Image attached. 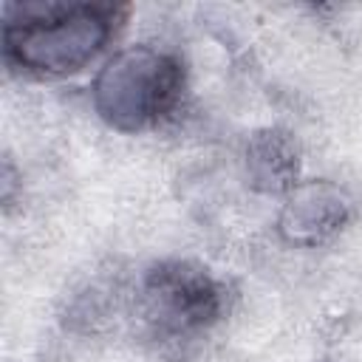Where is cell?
<instances>
[{
    "label": "cell",
    "instance_id": "5",
    "mask_svg": "<svg viewBox=\"0 0 362 362\" xmlns=\"http://www.w3.org/2000/svg\"><path fill=\"white\" fill-rule=\"evenodd\" d=\"M246 175L257 192L288 195L300 175V147L294 136L283 127L257 130L246 144Z\"/></svg>",
    "mask_w": 362,
    "mask_h": 362
},
{
    "label": "cell",
    "instance_id": "1",
    "mask_svg": "<svg viewBox=\"0 0 362 362\" xmlns=\"http://www.w3.org/2000/svg\"><path fill=\"white\" fill-rule=\"evenodd\" d=\"M124 14V6L110 3H8L3 57L8 65L40 76L76 74L105 48Z\"/></svg>",
    "mask_w": 362,
    "mask_h": 362
},
{
    "label": "cell",
    "instance_id": "2",
    "mask_svg": "<svg viewBox=\"0 0 362 362\" xmlns=\"http://www.w3.org/2000/svg\"><path fill=\"white\" fill-rule=\"evenodd\" d=\"M181 90V59L150 45H133L110 57L90 88L96 113L122 133L158 124L178 107Z\"/></svg>",
    "mask_w": 362,
    "mask_h": 362
},
{
    "label": "cell",
    "instance_id": "4",
    "mask_svg": "<svg viewBox=\"0 0 362 362\" xmlns=\"http://www.w3.org/2000/svg\"><path fill=\"white\" fill-rule=\"evenodd\" d=\"M354 204L348 192L334 181H300L288 195L277 218V229L286 243L320 246L334 238L351 221Z\"/></svg>",
    "mask_w": 362,
    "mask_h": 362
},
{
    "label": "cell",
    "instance_id": "3",
    "mask_svg": "<svg viewBox=\"0 0 362 362\" xmlns=\"http://www.w3.org/2000/svg\"><path fill=\"white\" fill-rule=\"evenodd\" d=\"M223 286L198 263L164 260L144 272L141 317L161 334H192L223 314Z\"/></svg>",
    "mask_w": 362,
    "mask_h": 362
}]
</instances>
